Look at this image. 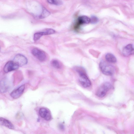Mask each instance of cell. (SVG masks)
<instances>
[{
  "label": "cell",
  "instance_id": "obj_1",
  "mask_svg": "<svg viewBox=\"0 0 134 134\" xmlns=\"http://www.w3.org/2000/svg\"><path fill=\"white\" fill-rule=\"evenodd\" d=\"M75 69L78 73L80 77L79 81L82 85L85 88L89 87L91 82L87 77L84 69L81 67L76 66Z\"/></svg>",
  "mask_w": 134,
  "mask_h": 134
},
{
  "label": "cell",
  "instance_id": "obj_2",
  "mask_svg": "<svg viewBox=\"0 0 134 134\" xmlns=\"http://www.w3.org/2000/svg\"><path fill=\"white\" fill-rule=\"evenodd\" d=\"M99 67L102 73L106 75L111 76L114 72V67L103 60L101 61L100 62Z\"/></svg>",
  "mask_w": 134,
  "mask_h": 134
},
{
  "label": "cell",
  "instance_id": "obj_3",
  "mask_svg": "<svg viewBox=\"0 0 134 134\" xmlns=\"http://www.w3.org/2000/svg\"><path fill=\"white\" fill-rule=\"evenodd\" d=\"M111 84L108 82L103 83L100 86L96 91V94L98 97H103L106 94L107 92L111 88Z\"/></svg>",
  "mask_w": 134,
  "mask_h": 134
},
{
  "label": "cell",
  "instance_id": "obj_4",
  "mask_svg": "<svg viewBox=\"0 0 134 134\" xmlns=\"http://www.w3.org/2000/svg\"><path fill=\"white\" fill-rule=\"evenodd\" d=\"M32 54L37 59L41 62L45 61L47 56L45 52L37 48L33 49L31 51Z\"/></svg>",
  "mask_w": 134,
  "mask_h": 134
},
{
  "label": "cell",
  "instance_id": "obj_5",
  "mask_svg": "<svg viewBox=\"0 0 134 134\" xmlns=\"http://www.w3.org/2000/svg\"><path fill=\"white\" fill-rule=\"evenodd\" d=\"M11 84L6 78H4L0 81V92L3 93L7 92L10 89Z\"/></svg>",
  "mask_w": 134,
  "mask_h": 134
},
{
  "label": "cell",
  "instance_id": "obj_6",
  "mask_svg": "<svg viewBox=\"0 0 134 134\" xmlns=\"http://www.w3.org/2000/svg\"><path fill=\"white\" fill-rule=\"evenodd\" d=\"M13 61L19 66L26 65L28 62L27 58L24 55L20 54H18L15 56Z\"/></svg>",
  "mask_w": 134,
  "mask_h": 134
},
{
  "label": "cell",
  "instance_id": "obj_7",
  "mask_svg": "<svg viewBox=\"0 0 134 134\" xmlns=\"http://www.w3.org/2000/svg\"><path fill=\"white\" fill-rule=\"evenodd\" d=\"M19 67L13 61H9L4 65V71L5 72H8L17 69Z\"/></svg>",
  "mask_w": 134,
  "mask_h": 134
},
{
  "label": "cell",
  "instance_id": "obj_8",
  "mask_svg": "<svg viewBox=\"0 0 134 134\" xmlns=\"http://www.w3.org/2000/svg\"><path fill=\"white\" fill-rule=\"evenodd\" d=\"M25 85H23L12 91L10 94L11 96L14 99L19 98L23 93L25 89Z\"/></svg>",
  "mask_w": 134,
  "mask_h": 134
},
{
  "label": "cell",
  "instance_id": "obj_9",
  "mask_svg": "<svg viewBox=\"0 0 134 134\" xmlns=\"http://www.w3.org/2000/svg\"><path fill=\"white\" fill-rule=\"evenodd\" d=\"M39 114L40 116L46 120H49L51 118V114L47 109L42 108L40 109Z\"/></svg>",
  "mask_w": 134,
  "mask_h": 134
},
{
  "label": "cell",
  "instance_id": "obj_10",
  "mask_svg": "<svg viewBox=\"0 0 134 134\" xmlns=\"http://www.w3.org/2000/svg\"><path fill=\"white\" fill-rule=\"evenodd\" d=\"M90 22V19L86 16L79 17L75 26V29H77L81 25L87 24Z\"/></svg>",
  "mask_w": 134,
  "mask_h": 134
},
{
  "label": "cell",
  "instance_id": "obj_11",
  "mask_svg": "<svg viewBox=\"0 0 134 134\" xmlns=\"http://www.w3.org/2000/svg\"><path fill=\"white\" fill-rule=\"evenodd\" d=\"M122 53L126 57L133 54L134 48L133 45L131 44L127 45L124 48Z\"/></svg>",
  "mask_w": 134,
  "mask_h": 134
},
{
  "label": "cell",
  "instance_id": "obj_12",
  "mask_svg": "<svg viewBox=\"0 0 134 134\" xmlns=\"http://www.w3.org/2000/svg\"><path fill=\"white\" fill-rule=\"evenodd\" d=\"M0 124L11 129H14V127L9 120L3 118H0Z\"/></svg>",
  "mask_w": 134,
  "mask_h": 134
},
{
  "label": "cell",
  "instance_id": "obj_13",
  "mask_svg": "<svg viewBox=\"0 0 134 134\" xmlns=\"http://www.w3.org/2000/svg\"><path fill=\"white\" fill-rule=\"evenodd\" d=\"M106 60L108 62L111 63H115L117 61L115 56L112 54L107 53L105 56Z\"/></svg>",
  "mask_w": 134,
  "mask_h": 134
},
{
  "label": "cell",
  "instance_id": "obj_14",
  "mask_svg": "<svg viewBox=\"0 0 134 134\" xmlns=\"http://www.w3.org/2000/svg\"><path fill=\"white\" fill-rule=\"evenodd\" d=\"M40 32L42 36L44 35H47L53 34L55 33V31L52 29L47 28L44 29L42 31Z\"/></svg>",
  "mask_w": 134,
  "mask_h": 134
},
{
  "label": "cell",
  "instance_id": "obj_15",
  "mask_svg": "<svg viewBox=\"0 0 134 134\" xmlns=\"http://www.w3.org/2000/svg\"><path fill=\"white\" fill-rule=\"evenodd\" d=\"M50 12L45 8L43 7L42 13L39 16V19H42L45 18L50 15Z\"/></svg>",
  "mask_w": 134,
  "mask_h": 134
},
{
  "label": "cell",
  "instance_id": "obj_16",
  "mask_svg": "<svg viewBox=\"0 0 134 134\" xmlns=\"http://www.w3.org/2000/svg\"><path fill=\"white\" fill-rule=\"evenodd\" d=\"M51 63V65L54 68L57 69H60L62 68V66L60 62L55 59L52 60Z\"/></svg>",
  "mask_w": 134,
  "mask_h": 134
},
{
  "label": "cell",
  "instance_id": "obj_17",
  "mask_svg": "<svg viewBox=\"0 0 134 134\" xmlns=\"http://www.w3.org/2000/svg\"><path fill=\"white\" fill-rule=\"evenodd\" d=\"M49 3L53 4L59 5L63 4V2L61 0H47Z\"/></svg>",
  "mask_w": 134,
  "mask_h": 134
},
{
  "label": "cell",
  "instance_id": "obj_18",
  "mask_svg": "<svg viewBox=\"0 0 134 134\" xmlns=\"http://www.w3.org/2000/svg\"><path fill=\"white\" fill-rule=\"evenodd\" d=\"M98 21V19L94 16H92L90 19V22L93 24L97 23Z\"/></svg>",
  "mask_w": 134,
  "mask_h": 134
},
{
  "label": "cell",
  "instance_id": "obj_19",
  "mask_svg": "<svg viewBox=\"0 0 134 134\" xmlns=\"http://www.w3.org/2000/svg\"><path fill=\"white\" fill-rule=\"evenodd\" d=\"M0 49H1V48H0Z\"/></svg>",
  "mask_w": 134,
  "mask_h": 134
}]
</instances>
